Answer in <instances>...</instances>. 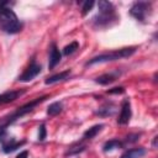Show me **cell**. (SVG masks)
<instances>
[{
    "label": "cell",
    "instance_id": "obj_7",
    "mask_svg": "<svg viewBox=\"0 0 158 158\" xmlns=\"http://www.w3.org/2000/svg\"><path fill=\"white\" fill-rule=\"evenodd\" d=\"M131 116H132L131 102L128 99H123L121 102V109H120V115L117 117V123L118 125H127L131 120Z\"/></svg>",
    "mask_w": 158,
    "mask_h": 158
},
{
    "label": "cell",
    "instance_id": "obj_5",
    "mask_svg": "<svg viewBox=\"0 0 158 158\" xmlns=\"http://www.w3.org/2000/svg\"><path fill=\"white\" fill-rule=\"evenodd\" d=\"M152 12V2L148 1H136L130 9V15L139 22H146L147 17Z\"/></svg>",
    "mask_w": 158,
    "mask_h": 158
},
{
    "label": "cell",
    "instance_id": "obj_14",
    "mask_svg": "<svg viewBox=\"0 0 158 158\" xmlns=\"http://www.w3.org/2000/svg\"><path fill=\"white\" fill-rule=\"evenodd\" d=\"M146 154V149L143 147H136L125 151L120 158H142Z\"/></svg>",
    "mask_w": 158,
    "mask_h": 158
},
{
    "label": "cell",
    "instance_id": "obj_12",
    "mask_svg": "<svg viewBox=\"0 0 158 158\" xmlns=\"http://www.w3.org/2000/svg\"><path fill=\"white\" fill-rule=\"evenodd\" d=\"M115 111H116V105L112 101H105L96 110V115H99L101 117H107V116H112Z\"/></svg>",
    "mask_w": 158,
    "mask_h": 158
},
{
    "label": "cell",
    "instance_id": "obj_17",
    "mask_svg": "<svg viewBox=\"0 0 158 158\" xmlns=\"http://www.w3.org/2000/svg\"><path fill=\"white\" fill-rule=\"evenodd\" d=\"M85 149V144L81 143V142H77V143H73L65 152V156H73V154H78V153H81Z\"/></svg>",
    "mask_w": 158,
    "mask_h": 158
},
{
    "label": "cell",
    "instance_id": "obj_3",
    "mask_svg": "<svg viewBox=\"0 0 158 158\" xmlns=\"http://www.w3.org/2000/svg\"><path fill=\"white\" fill-rule=\"evenodd\" d=\"M23 25L10 6L0 7V30L9 35L19 33Z\"/></svg>",
    "mask_w": 158,
    "mask_h": 158
},
{
    "label": "cell",
    "instance_id": "obj_18",
    "mask_svg": "<svg viewBox=\"0 0 158 158\" xmlns=\"http://www.w3.org/2000/svg\"><path fill=\"white\" fill-rule=\"evenodd\" d=\"M62 110H63V104L59 102V101H56V102H52V104L48 106L47 114H48L49 116H57Z\"/></svg>",
    "mask_w": 158,
    "mask_h": 158
},
{
    "label": "cell",
    "instance_id": "obj_11",
    "mask_svg": "<svg viewBox=\"0 0 158 158\" xmlns=\"http://www.w3.org/2000/svg\"><path fill=\"white\" fill-rule=\"evenodd\" d=\"M62 59V53L59 52L58 47L56 46L54 42L51 43L49 46V63H48V68L49 69H53Z\"/></svg>",
    "mask_w": 158,
    "mask_h": 158
},
{
    "label": "cell",
    "instance_id": "obj_21",
    "mask_svg": "<svg viewBox=\"0 0 158 158\" xmlns=\"http://www.w3.org/2000/svg\"><path fill=\"white\" fill-rule=\"evenodd\" d=\"M138 138H139V133H130L128 136L125 137L123 143H125V146H126V144H128V143H133V142L138 141Z\"/></svg>",
    "mask_w": 158,
    "mask_h": 158
},
{
    "label": "cell",
    "instance_id": "obj_22",
    "mask_svg": "<svg viewBox=\"0 0 158 158\" xmlns=\"http://www.w3.org/2000/svg\"><path fill=\"white\" fill-rule=\"evenodd\" d=\"M46 135H47L46 125L44 123H41V126L38 127V141H44L46 139Z\"/></svg>",
    "mask_w": 158,
    "mask_h": 158
},
{
    "label": "cell",
    "instance_id": "obj_8",
    "mask_svg": "<svg viewBox=\"0 0 158 158\" xmlns=\"http://www.w3.org/2000/svg\"><path fill=\"white\" fill-rule=\"evenodd\" d=\"M25 93H26V90H25V89H16V90L5 91V93L0 94V105L12 102V101L17 100L20 96H22Z\"/></svg>",
    "mask_w": 158,
    "mask_h": 158
},
{
    "label": "cell",
    "instance_id": "obj_10",
    "mask_svg": "<svg viewBox=\"0 0 158 158\" xmlns=\"http://www.w3.org/2000/svg\"><path fill=\"white\" fill-rule=\"evenodd\" d=\"M121 75V73L118 70H114V72H110V73H105V74H101L99 75L98 78H95V83L100 84V85H109L111 83H114L115 80L118 79V77Z\"/></svg>",
    "mask_w": 158,
    "mask_h": 158
},
{
    "label": "cell",
    "instance_id": "obj_25",
    "mask_svg": "<svg viewBox=\"0 0 158 158\" xmlns=\"http://www.w3.org/2000/svg\"><path fill=\"white\" fill-rule=\"evenodd\" d=\"M156 141H157V136L153 137V147H154V148H156Z\"/></svg>",
    "mask_w": 158,
    "mask_h": 158
},
{
    "label": "cell",
    "instance_id": "obj_4",
    "mask_svg": "<svg viewBox=\"0 0 158 158\" xmlns=\"http://www.w3.org/2000/svg\"><path fill=\"white\" fill-rule=\"evenodd\" d=\"M137 51V47H123L120 49H114L110 52H105V53H100L95 57H93L91 59H89L85 63V67L96 64V63H105V62H114V60H118V59H123V58H128L132 54H135Z\"/></svg>",
    "mask_w": 158,
    "mask_h": 158
},
{
    "label": "cell",
    "instance_id": "obj_23",
    "mask_svg": "<svg viewBox=\"0 0 158 158\" xmlns=\"http://www.w3.org/2000/svg\"><path fill=\"white\" fill-rule=\"evenodd\" d=\"M107 93L109 94H122V93H125V89H123V86H116V88L107 90Z\"/></svg>",
    "mask_w": 158,
    "mask_h": 158
},
{
    "label": "cell",
    "instance_id": "obj_6",
    "mask_svg": "<svg viewBox=\"0 0 158 158\" xmlns=\"http://www.w3.org/2000/svg\"><path fill=\"white\" fill-rule=\"evenodd\" d=\"M41 70H42V65L36 62V58H35V57H32V58H31V62H30V64H28V67L22 72L21 75H19L17 79H19L20 81H23V83L31 81V80H33V79L41 73Z\"/></svg>",
    "mask_w": 158,
    "mask_h": 158
},
{
    "label": "cell",
    "instance_id": "obj_16",
    "mask_svg": "<svg viewBox=\"0 0 158 158\" xmlns=\"http://www.w3.org/2000/svg\"><path fill=\"white\" fill-rule=\"evenodd\" d=\"M104 128V125L102 123H98V125H94V126H91L90 128H88L84 133H83V139H85V141H90V139H93L101 130Z\"/></svg>",
    "mask_w": 158,
    "mask_h": 158
},
{
    "label": "cell",
    "instance_id": "obj_13",
    "mask_svg": "<svg viewBox=\"0 0 158 158\" xmlns=\"http://www.w3.org/2000/svg\"><path fill=\"white\" fill-rule=\"evenodd\" d=\"M125 147V143L123 141L118 139V138H112L110 141H106L102 146V151L104 152H111V151H115V149H120V148H123Z\"/></svg>",
    "mask_w": 158,
    "mask_h": 158
},
{
    "label": "cell",
    "instance_id": "obj_1",
    "mask_svg": "<svg viewBox=\"0 0 158 158\" xmlns=\"http://www.w3.org/2000/svg\"><path fill=\"white\" fill-rule=\"evenodd\" d=\"M48 98H49L48 95H43V96H40V98H36V99L31 100L30 102H27V104H25V105H22L20 107H17L11 114H9V115L4 116L2 118H0V142L2 143L9 137L7 136V132H6V130H7L9 126H11L12 123H15L19 118L23 117L25 115H27L31 111H33L36 106H38L40 104H42Z\"/></svg>",
    "mask_w": 158,
    "mask_h": 158
},
{
    "label": "cell",
    "instance_id": "obj_24",
    "mask_svg": "<svg viewBox=\"0 0 158 158\" xmlns=\"http://www.w3.org/2000/svg\"><path fill=\"white\" fill-rule=\"evenodd\" d=\"M28 157V152L27 151H22V152H20L15 158H27Z\"/></svg>",
    "mask_w": 158,
    "mask_h": 158
},
{
    "label": "cell",
    "instance_id": "obj_20",
    "mask_svg": "<svg viewBox=\"0 0 158 158\" xmlns=\"http://www.w3.org/2000/svg\"><path fill=\"white\" fill-rule=\"evenodd\" d=\"M94 1H84V2H81V15L83 16H85L91 9H93V6H94Z\"/></svg>",
    "mask_w": 158,
    "mask_h": 158
},
{
    "label": "cell",
    "instance_id": "obj_2",
    "mask_svg": "<svg viewBox=\"0 0 158 158\" xmlns=\"http://www.w3.org/2000/svg\"><path fill=\"white\" fill-rule=\"evenodd\" d=\"M98 7H99V12L91 21V23L95 28H100V30L109 28L118 22L120 17H118L112 2L100 0L98 2Z\"/></svg>",
    "mask_w": 158,
    "mask_h": 158
},
{
    "label": "cell",
    "instance_id": "obj_19",
    "mask_svg": "<svg viewBox=\"0 0 158 158\" xmlns=\"http://www.w3.org/2000/svg\"><path fill=\"white\" fill-rule=\"evenodd\" d=\"M77 49H79V43H78L77 41H73V42H70L69 44H67V46L63 48V54H64V56H70V54H73Z\"/></svg>",
    "mask_w": 158,
    "mask_h": 158
},
{
    "label": "cell",
    "instance_id": "obj_9",
    "mask_svg": "<svg viewBox=\"0 0 158 158\" xmlns=\"http://www.w3.org/2000/svg\"><path fill=\"white\" fill-rule=\"evenodd\" d=\"M25 143H26L25 139L17 141V139H15V138H12V137H7V138L1 143V144H2V152H4V153H11V152L16 151L17 148L22 147Z\"/></svg>",
    "mask_w": 158,
    "mask_h": 158
},
{
    "label": "cell",
    "instance_id": "obj_15",
    "mask_svg": "<svg viewBox=\"0 0 158 158\" xmlns=\"http://www.w3.org/2000/svg\"><path fill=\"white\" fill-rule=\"evenodd\" d=\"M70 74H72V72H70V69H68V70L60 72V73H58V74H54V75H52V77H48V78L44 80V83L48 85V84H54V83H58V81H63V80L68 79V78L70 77Z\"/></svg>",
    "mask_w": 158,
    "mask_h": 158
}]
</instances>
